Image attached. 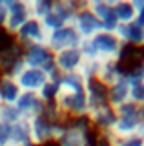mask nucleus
<instances>
[{
	"instance_id": "f257e3e1",
	"label": "nucleus",
	"mask_w": 144,
	"mask_h": 146,
	"mask_svg": "<svg viewBox=\"0 0 144 146\" xmlns=\"http://www.w3.org/2000/svg\"><path fill=\"white\" fill-rule=\"evenodd\" d=\"M98 133L89 126L88 119L67 121L62 137L57 141V146H97Z\"/></svg>"
},
{
	"instance_id": "f03ea898",
	"label": "nucleus",
	"mask_w": 144,
	"mask_h": 146,
	"mask_svg": "<svg viewBox=\"0 0 144 146\" xmlns=\"http://www.w3.org/2000/svg\"><path fill=\"white\" fill-rule=\"evenodd\" d=\"M67 122H53L46 115H40L33 121H29V131L31 141L35 146H46L51 143H57L62 137Z\"/></svg>"
},
{
	"instance_id": "7ed1b4c3",
	"label": "nucleus",
	"mask_w": 144,
	"mask_h": 146,
	"mask_svg": "<svg viewBox=\"0 0 144 146\" xmlns=\"http://www.w3.org/2000/svg\"><path fill=\"white\" fill-rule=\"evenodd\" d=\"M115 113H117V121H115L113 130H111V135L117 137V139H126L129 135H135L139 124L142 122L141 108L128 102L124 106L117 108Z\"/></svg>"
},
{
	"instance_id": "20e7f679",
	"label": "nucleus",
	"mask_w": 144,
	"mask_h": 146,
	"mask_svg": "<svg viewBox=\"0 0 144 146\" xmlns=\"http://www.w3.org/2000/svg\"><path fill=\"white\" fill-rule=\"evenodd\" d=\"M58 111L64 115L67 121L73 119H86L89 113V104L86 99V91L80 93H58L55 100Z\"/></svg>"
},
{
	"instance_id": "39448f33",
	"label": "nucleus",
	"mask_w": 144,
	"mask_h": 146,
	"mask_svg": "<svg viewBox=\"0 0 144 146\" xmlns=\"http://www.w3.org/2000/svg\"><path fill=\"white\" fill-rule=\"evenodd\" d=\"M89 40H91L93 49H95L97 60H120L122 51L126 48L113 33H108V31H100Z\"/></svg>"
},
{
	"instance_id": "423d86ee",
	"label": "nucleus",
	"mask_w": 144,
	"mask_h": 146,
	"mask_svg": "<svg viewBox=\"0 0 144 146\" xmlns=\"http://www.w3.org/2000/svg\"><path fill=\"white\" fill-rule=\"evenodd\" d=\"M6 9H7V18L4 31L9 36H15L17 31L31 18L29 2L28 0H6Z\"/></svg>"
},
{
	"instance_id": "0eeeda50",
	"label": "nucleus",
	"mask_w": 144,
	"mask_h": 146,
	"mask_svg": "<svg viewBox=\"0 0 144 146\" xmlns=\"http://www.w3.org/2000/svg\"><path fill=\"white\" fill-rule=\"evenodd\" d=\"M82 38L79 36V33L75 31V27L71 24H67L60 29L53 31V33H48V49L51 51L53 55L58 53V51H64V49H73V48H79Z\"/></svg>"
},
{
	"instance_id": "6e6552de",
	"label": "nucleus",
	"mask_w": 144,
	"mask_h": 146,
	"mask_svg": "<svg viewBox=\"0 0 144 146\" xmlns=\"http://www.w3.org/2000/svg\"><path fill=\"white\" fill-rule=\"evenodd\" d=\"M17 44H20L22 48H28V46H46L48 42V31L44 29L42 22L35 20V18H29L24 26L17 31V35L13 36Z\"/></svg>"
},
{
	"instance_id": "1a4fd4ad",
	"label": "nucleus",
	"mask_w": 144,
	"mask_h": 146,
	"mask_svg": "<svg viewBox=\"0 0 144 146\" xmlns=\"http://www.w3.org/2000/svg\"><path fill=\"white\" fill-rule=\"evenodd\" d=\"M71 26L75 27V31L79 33V36L82 40L93 38L97 33H100V31H102V24L97 20V17L86 7V2H82L79 13L75 15L73 22H71Z\"/></svg>"
},
{
	"instance_id": "9d476101",
	"label": "nucleus",
	"mask_w": 144,
	"mask_h": 146,
	"mask_svg": "<svg viewBox=\"0 0 144 146\" xmlns=\"http://www.w3.org/2000/svg\"><path fill=\"white\" fill-rule=\"evenodd\" d=\"M86 119H88L89 126H91L97 133L106 135V133H111V130H113L115 121H117V113L110 104H104V106L91 108Z\"/></svg>"
},
{
	"instance_id": "9b49d317",
	"label": "nucleus",
	"mask_w": 144,
	"mask_h": 146,
	"mask_svg": "<svg viewBox=\"0 0 144 146\" xmlns=\"http://www.w3.org/2000/svg\"><path fill=\"white\" fill-rule=\"evenodd\" d=\"M17 110L20 111V115L24 121H33V119H37L40 115H44V111H46V106L48 104L44 102L42 99H40L38 93H29V91H22V95L18 97L17 100Z\"/></svg>"
},
{
	"instance_id": "f8f14e48",
	"label": "nucleus",
	"mask_w": 144,
	"mask_h": 146,
	"mask_svg": "<svg viewBox=\"0 0 144 146\" xmlns=\"http://www.w3.org/2000/svg\"><path fill=\"white\" fill-rule=\"evenodd\" d=\"M86 7L97 17V20L102 24V31L113 33L119 22H117V18L113 15L111 0H89V2H86Z\"/></svg>"
},
{
	"instance_id": "ddd939ff",
	"label": "nucleus",
	"mask_w": 144,
	"mask_h": 146,
	"mask_svg": "<svg viewBox=\"0 0 144 146\" xmlns=\"http://www.w3.org/2000/svg\"><path fill=\"white\" fill-rule=\"evenodd\" d=\"M53 60H55L57 71L60 75H67V73H77L79 71L84 57H82L79 48H73V49H64V51L55 53L53 55Z\"/></svg>"
},
{
	"instance_id": "4468645a",
	"label": "nucleus",
	"mask_w": 144,
	"mask_h": 146,
	"mask_svg": "<svg viewBox=\"0 0 144 146\" xmlns=\"http://www.w3.org/2000/svg\"><path fill=\"white\" fill-rule=\"evenodd\" d=\"M17 84L22 91H29V93H38L44 88V84L49 80L48 75L42 70H35V68H26L24 71L17 77Z\"/></svg>"
},
{
	"instance_id": "2eb2a0df",
	"label": "nucleus",
	"mask_w": 144,
	"mask_h": 146,
	"mask_svg": "<svg viewBox=\"0 0 144 146\" xmlns=\"http://www.w3.org/2000/svg\"><path fill=\"white\" fill-rule=\"evenodd\" d=\"M113 35L124 46L144 48V27H141L135 22H131V24H117Z\"/></svg>"
},
{
	"instance_id": "dca6fc26",
	"label": "nucleus",
	"mask_w": 144,
	"mask_h": 146,
	"mask_svg": "<svg viewBox=\"0 0 144 146\" xmlns=\"http://www.w3.org/2000/svg\"><path fill=\"white\" fill-rule=\"evenodd\" d=\"M128 102H129V84L126 80V77L122 75L113 84L108 86V104L113 110H117Z\"/></svg>"
},
{
	"instance_id": "f3484780",
	"label": "nucleus",
	"mask_w": 144,
	"mask_h": 146,
	"mask_svg": "<svg viewBox=\"0 0 144 146\" xmlns=\"http://www.w3.org/2000/svg\"><path fill=\"white\" fill-rule=\"evenodd\" d=\"M84 91H86V99H88L89 110L108 104V86H104L100 80H97V79L88 80Z\"/></svg>"
},
{
	"instance_id": "a211bd4d",
	"label": "nucleus",
	"mask_w": 144,
	"mask_h": 146,
	"mask_svg": "<svg viewBox=\"0 0 144 146\" xmlns=\"http://www.w3.org/2000/svg\"><path fill=\"white\" fill-rule=\"evenodd\" d=\"M124 75V70L119 60H98V75L97 80H100L104 86L113 84L117 79Z\"/></svg>"
},
{
	"instance_id": "6ab92c4d",
	"label": "nucleus",
	"mask_w": 144,
	"mask_h": 146,
	"mask_svg": "<svg viewBox=\"0 0 144 146\" xmlns=\"http://www.w3.org/2000/svg\"><path fill=\"white\" fill-rule=\"evenodd\" d=\"M58 93H80L86 90V80L80 73H67L60 75L57 80Z\"/></svg>"
},
{
	"instance_id": "aec40b11",
	"label": "nucleus",
	"mask_w": 144,
	"mask_h": 146,
	"mask_svg": "<svg viewBox=\"0 0 144 146\" xmlns=\"http://www.w3.org/2000/svg\"><path fill=\"white\" fill-rule=\"evenodd\" d=\"M22 90L18 88L15 79L11 77H0V104H17Z\"/></svg>"
},
{
	"instance_id": "412c9836",
	"label": "nucleus",
	"mask_w": 144,
	"mask_h": 146,
	"mask_svg": "<svg viewBox=\"0 0 144 146\" xmlns=\"http://www.w3.org/2000/svg\"><path fill=\"white\" fill-rule=\"evenodd\" d=\"M80 6H82V2H77V0H55L53 2V13L57 17H60L64 20V24H71L75 15L79 13Z\"/></svg>"
},
{
	"instance_id": "4be33fe9",
	"label": "nucleus",
	"mask_w": 144,
	"mask_h": 146,
	"mask_svg": "<svg viewBox=\"0 0 144 146\" xmlns=\"http://www.w3.org/2000/svg\"><path fill=\"white\" fill-rule=\"evenodd\" d=\"M9 146H35L31 141V131H29V122L28 121H18L17 124L11 126V139Z\"/></svg>"
},
{
	"instance_id": "5701e85b",
	"label": "nucleus",
	"mask_w": 144,
	"mask_h": 146,
	"mask_svg": "<svg viewBox=\"0 0 144 146\" xmlns=\"http://www.w3.org/2000/svg\"><path fill=\"white\" fill-rule=\"evenodd\" d=\"M113 15L119 24H131L135 22V7L131 0H111Z\"/></svg>"
},
{
	"instance_id": "b1692460",
	"label": "nucleus",
	"mask_w": 144,
	"mask_h": 146,
	"mask_svg": "<svg viewBox=\"0 0 144 146\" xmlns=\"http://www.w3.org/2000/svg\"><path fill=\"white\" fill-rule=\"evenodd\" d=\"M29 2V15L35 20L42 22L49 13L53 11V2L51 0H28Z\"/></svg>"
},
{
	"instance_id": "393cba45",
	"label": "nucleus",
	"mask_w": 144,
	"mask_h": 146,
	"mask_svg": "<svg viewBox=\"0 0 144 146\" xmlns=\"http://www.w3.org/2000/svg\"><path fill=\"white\" fill-rule=\"evenodd\" d=\"M18 121H22V115L15 104H0V122L2 124L13 126Z\"/></svg>"
},
{
	"instance_id": "a878e982",
	"label": "nucleus",
	"mask_w": 144,
	"mask_h": 146,
	"mask_svg": "<svg viewBox=\"0 0 144 146\" xmlns=\"http://www.w3.org/2000/svg\"><path fill=\"white\" fill-rule=\"evenodd\" d=\"M77 73H80L86 82L97 79V75H98V60H95V58H84Z\"/></svg>"
},
{
	"instance_id": "bb28decb",
	"label": "nucleus",
	"mask_w": 144,
	"mask_h": 146,
	"mask_svg": "<svg viewBox=\"0 0 144 146\" xmlns=\"http://www.w3.org/2000/svg\"><path fill=\"white\" fill-rule=\"evenodd\" d=\"M38 95H40V99H42L46 104H53L57 100V97H58V86H57V82L48 80L46 84H44V88L38 91Z\"/></svg>"
},
{
	"instance_id": "cd10ccee",
	"label": "nucleus",
	"mask_w": 144,
	"mask_h": 146,
	"mask_svg": "<svg viewBox=\"0 0 144 146\" xmlns=\"http://www.w3.org/2000/svg\"><path fill=\"white\" fill-rule=\"evenodd\" d=\"M129 102L139 108L144 106V84L142 82L129 84Z\"/></svg>"
},
{
	"instance_id": "c85d7f7f",
	"label": "nucleus",
	"mask_w": 144,
	"mask_h": 146,
	"mask_svg": "<svg viewBox=\"0 0 144 146\" xmlns=\"http://www.w3.org/2000/svg\"><path fill=\"white\" fill-rule=\"evenodd\" d=\"M42 26H44V29L48 31V33H53V31H57V29H60V27H64L67 24H64V20H62L60 17H57L55 13H49V15L42 20Z\"/></svg>"
},
{
	"instance_id": "c756f323",
	"label": "nucleus",
	"mask_w": 144,
	"mask_h": 146,
	"mask_svg": "<svg viewBox=\"0 0 144 146\" xmlns=\"http://www.w3.org/2000/svg\"><path fill=\"white\" fill-rule=\"evenodd\" d=\"M135 7V24L144 27V0H131Z\"/></svg>"
},
{
	"instance_id": "7c9ffc66",
	"label": "nucleus",
	"mask_w": 144,
	"mask_h": 146,
	"mask_svg": "<svg viewBox=\"0 0 144 146\" xmlns=\"http://www.w3.org/2000/svg\"><path fill=\"white\" fill-rule=\"evenodd\" d=\"M115 143L117 146H144V141L137 135H129L126 139H117L115 137Z\"/></svg>"
},
{
	"instance_id": "2f4dec72",
	"label": "nucleus",
	"mask_w": 144,
	"mask_h": 146,
	"mask_svg": "<svg viewBox=\"0 0 144 146\" xmlns=\"http://www.w3.org/2000/svg\"><path fill=\"white\" fill-rule=\"evenodd\" d=\"M9 139H11V126L0 122V146H9Z\"/></svg>"
},
{
	"instance_id": "473e14b6",
	"label": "nucleus",
	"mask_w": 144,
	"mask_h": 146,
	"mask_svg": "<svg viewBox=\"0 0 144 146\" xmlns=\"http://www.w3.org/2000/svg\"><path fill=\"white\" fill-rule=\"evenodd\" d=\"M7 18V9H6V0H0V29H4Z\"/></svg>"
},
{
	"instance_id": "72a5a7b5",
	"label": "nucleus",
	"mask_w": 144,
	"mask_h": 146,
	"mask_svg": "<svg viewBox=\"0 0 144 146\" xmlns=\"http://www.w3.org/2000/svg\"><path fill=\"white\" fill-rule=\"evenodd\" d=\"M141 115H142V121H144V106H141Z\"/></svg>"
},
{
	"instance_id": "f704fd0d",
	"label": "nucleus",
	"mask_w": 144,
	"mask_h": 146,
	"mask_svg": "<svg viewBox=\"0 0 144 146\" xmlns=\"http://www.w3.org/2000/svg\"><path fill=\"white\" fill-rule=\"evenodd\" d=\"M111 146H117V143H115V137L111 139Z\"/></svg>"
},
{
	"instance_id": "c9c22d12",
	"label": "nucleus",
	"mask_w": 144,
	"mask_h": 146,
	"mask_svg": "<svg viewBox=\"0 0 144 146\" xmlns=\"http://www.w3.org/2000/svg\"><path fill=\"white\" fill-rule=\"evenodd\" d=\"M46 146H57V144H55V143H51V144H46Z\"/></svg>"
},
{
	"instance_id": "e433bc0d",
	"label": "nucleus",
	"mask_w": 144,
	"mask_h": 146,
	"mask_svg": "<svg viewBox=\"0 0 144 146\" xmlns=\"http://www.w3.org/2000/svg\"><path fill=\"white\" fill-rule=\"evenodd\" d=\"M142 84H144V80H142Z\"/></svg>"
}]
</instances>
